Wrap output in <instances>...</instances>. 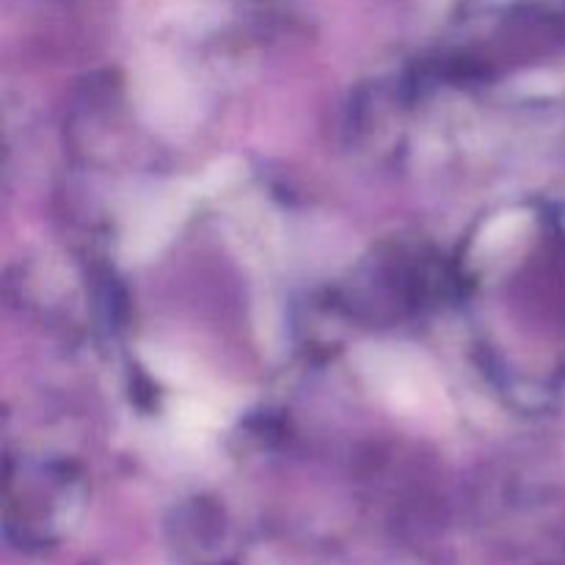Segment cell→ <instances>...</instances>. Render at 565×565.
<instances>
[{"label":"cell","instance_id":"2","mask_svg":"<svg viewBox=\"0 0 565 565\" xmlns=\"http://www.w3.org/2000/svg\"><path fill=\"white\" fill-rule=\"evenodd\" d=\"M199 196H204L199 180H182L177 185L166 188V191L154 193L138 215L132 218L130 232L125 237V254L130 259H147L154 252L166 246L174 235L177 226L185 221L188 210L196 202Z\"/></svg>","mask_w":565,"mask_h":565},{"label":"cell","instance_id":"4","mask_svg":"<svg viewBox=\"0 0 565 565\" xmlns=\"http://www.w3.org/2000/svg\"><path fill=\"white\" fill-rule=\"evenodd\" d=\"M147 92L149 94L143 99V108H149L152 119L180 121L182 110L188 108V94L174 72H169V75H154L147 83Z\"/></svg>","mask_w":565,"mask_h":565},{"label":"cell","instance_id":"3","mask_svg":"<svg viewBox=\"0 0 565 565\" xmlns=\"http://www.w3.org/2000/svg\"><path fill=\"white\" fill-rule=\"evenodd\" d=\"M530 230V218L527 213H502L480 232L478 246H475V257L480 259H491V257H502L505 252H511L519 241L524 237V232Z\"/></svg>","mask_w":565,"mask_h":565},{"label":"cell","instance_id":"1","mask_svg":"<svg viewBox=\"0 0 565 565\" xmlns=\"http://www.w3.org/2000/svg\"><path fill=\"white\" fill-rule=\"evenodd\" d=\"M359 367L367 384L408 417H447L445 386L423 353L401 345H370L359 353Z\"/></svg>","mask_w":565,"mask_h":565}]
</instances>
